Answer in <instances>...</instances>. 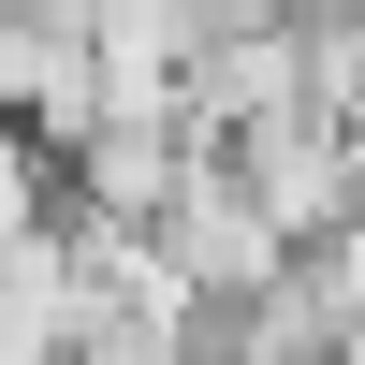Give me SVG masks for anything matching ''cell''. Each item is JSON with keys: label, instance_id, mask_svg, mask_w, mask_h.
<instances>
[{"label": "cell", "instance_id": "cell-1", "mask_svg": "<svg viewBox=\"0 0 365 365\" xmlns=\"http://www.w3.org/2000/svg\"><path fill=\"white\" fill-rule=\"evenodd\" d=\"M0 117L44 161H73L103 132V29H88V0H0Z\"/></svg>", "mask_w": 365, "mask_h": 365}, {"label": "cell", "instance_id": "cell-3", "mask_svg": "<svg viewBox=\"0 0 365 365\" xmlns=\"http://www.w3.org/2000/svg\"><path fill=\"white\" fill-rule=\"evenodd\" d=\"M351 29H365V0H351Z\"/></svg>", "mask_w": 365, "mask_h": 365}, {"label": "cell", "instance_id": "cell-2", "mask_svg": "<svg viewBox=\"0 0 365 365\" xmlns=\"http://www.w3.org/2000/svg\"><path fill=\"white\" fill-rule=\"evenodd\" d=\"M322 365H365V322H336V351H322Z\"/></svg>", "mask_w": 365, "mask_h": 365}]
</instances>
